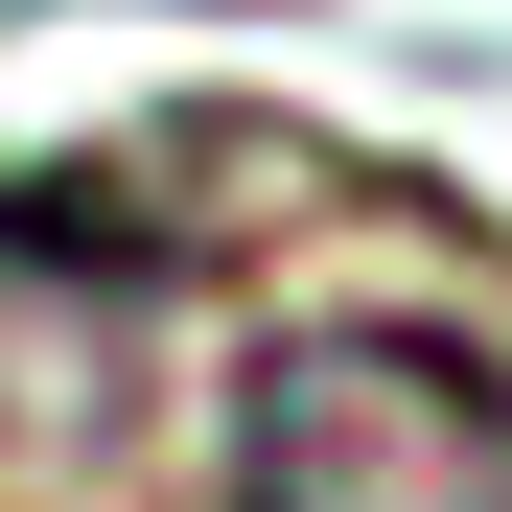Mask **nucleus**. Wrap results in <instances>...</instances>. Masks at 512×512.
Listing matches in <instances>:
<instances>
[{"label": "nucleus", "instance_id": "1", "mask_svg": "<svg viewBox=\"0 0 512 512\" xmlns=\"http://www.w3.org/2000/svg\"><path fill=\"white\" fill-rule=\"evenodd\" d=\"M233 512H512V350L489 326H280L210 419Z\"/></svg>", "mask_w": 512, "mask_h": 512}]
</instances>
